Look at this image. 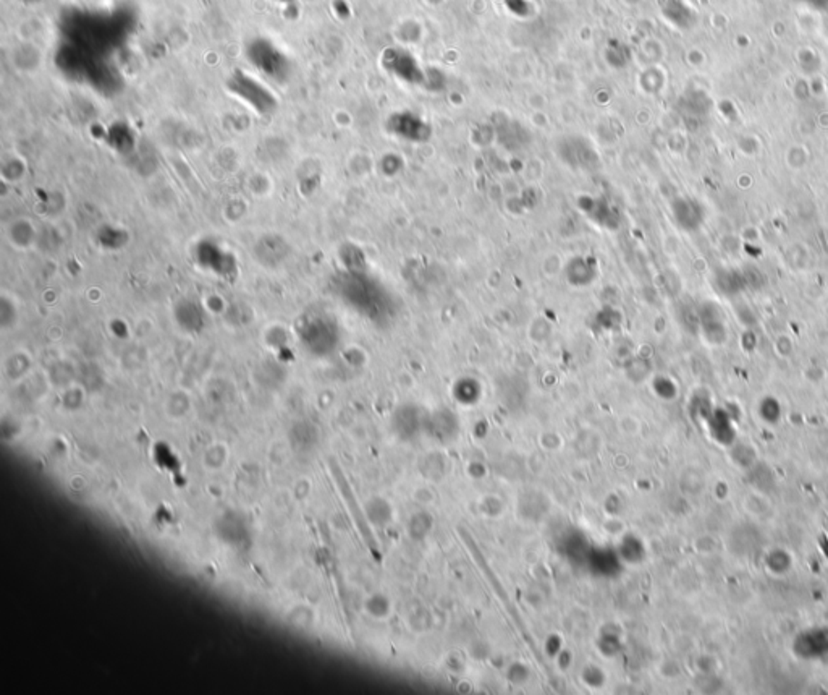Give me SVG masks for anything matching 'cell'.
<instances>
[{
  "label": "cell",
  "instance_id": "obj_1",
  "mask_svg": "<svg viewBox=\"0 0 828 695\" xmlns=\"http://www.w3.org/2000/svg\"><path fill=\"white\" fill-rule=\"evenodd\" d=\"M295 334L299 345L314 357L330 355L340 339L339 324L322 309H308L299 314L295 321Z\"/></svg>",
  "mask_w": 828,
  "mask_h": 695
},
{
  "label": "cell",
  "instance_id": "obj_2",
  "mask_svg": "<svg viewBox=\"0 0 828 695\" xmlns=\"http://www.w3.org/2000/svg\"><path fill=\"white\" fill-rule=\"evenodd\" d=\"M793 651L803 660H815L828 655V629L817 627L799 632L794 637Z\"/></svg>",
  "mask_w": 828,
  "mask_h": 695
},
{
  "label": "cell",
  "instance_id": "obj_3",
  "mask_svg": "<svg viewBox=\"0 0 828 695\" xmlns=\"http://www.w3.org/2000/svg\"><path fill=\"white\" fill-rule=\"evenodd\" d=\"M215 534L219 536L220 541L235 548H244L249 541V531L246 522H244L242 515L232 512V510L223 512L220 517L215 520Z\"/></svg>",
  "mask_w": 828,
  "mask_h": 695
},
{
  "label": "cell",
  "instance_id": "obj_4",
  "mask_svg": "<svg viewBox=\"0 0 828 695\" xmlns=\"http://www.w3.org/2000/svg\"><path fill=\"white\" fill-rule=\"evenodd\" d=\"M175 319L180 328L187 333H201L206 324L204 312L201 305L192 298H183L175 305Z\"/></svg>",
  "mask_w": 828,
  "mask_h": 695
},
{
  "label": "cell",
  "instance_id": "obj_5",
  "mask_svg": "<svg viewBox=\"0 0 828 695\" xmlns=\"http://www.w3.org/2000/svg\"><path fill=\"white\" fill-rule=\"evenodd\" d=\"M287 257V243L283 238L267 235L256 243V258L267 268H275Z\"/></svg>",
  "mask_w": 828,
  "mask_h": 695
},
{
  "label": "cell",
  "instance_id": "obj_6",
  "mask_svg": "<svg viewBox=\"0 0 828 695\" xmlns=\"http://www.w3.org/2000/svg\"><path fill=\"white\" fill-rule=\"evenodd\" d=\"M288 439H290L291 448L295 449L296 453H308V450H310L318 444L319 431L310 422L301 420L296 422L295 425L290 428Z\"/></svg>",
  "mask_w": 828,
  "mask_h": 695
},
{
  "label": "cell",
  "instance_id": "obj_7",
  "mask_svg": "<svg viewBox=\"0 0 828 695\" xmlns=\"http://www.w3.org/2000/svg\"><path fill=\"white\" fill-rule=\"evenodd\" d=\"M707 420H709V428L713 439H717L720 444H727V446L734 443L736 434H734L732 420H729V415L727 412L723 409H718L715 412H712Z\"/></svg>",
  "mask_w": 828,
  "mask_h": 695
},
{
  "label": "cell",
  "instance_id": "obj_8",
  "mask_svg": "<svg viewBox=\"0 0 828 695\" xmlns=\"http://www.w3.org/2000/svg\"><path fill=\"white\" fill-rule=\"evenodd\" d=\"M760 535L753 525H741L732 534V548L739 555H751L759 548Z\"/></svg>",
  "mask_w": 828,
  "mask_h": 695
},
{
  "label": "cell",
  "instance_id": "obj_9",
  "mask_svg": "<svg viewBox=\"0 0 828 695\" xmlns=\"http://www.w3.org/2000/svg\"><path fill=\"white\" fill-rule=\"evenodd\" d=\"M8 238L15 247L30 248L36 240L34 226L30 221H16L8 229Z\"/></svg>",
  "mask_w": 828,
  "mask_h": 695
},
{
  "label": "cell",
  "instance_id": "obj_10",
  "mask_svg": "<svg viewBox=\"0 0 828 695\" xmlns=\"http://www.w3.org/2000/svg\"><path fill=\"white\" fill-rule=\"evenodd\" d=\"M189 407H192V402H189V398L182 390H178V393H173L170 398L167 399V414L173 417V418H182L184 417L189 412Z\"/></svg>",
  "mask_w": 828,
  "mask_h": 695
},
{
  "label": "cell",
  "instance_id": "obj_11",
  "mask_svg": "<svg viewBox=\"0 0 828 695\" xmlns=\"http://www.w3.org/2000/svg\"><path fill=\"white\" fill-rule=\"evenodd\" d=\"M767 566H769L772 572L784 574L791 567V556L783 550H773L770 555L767 556Z\"/></svg>",
  "mask_w": 828,
  "mask_h": 695
},
{
  "label": "cell",
  "instance_id": "obj_12",
  "mask_svg": "<svg viewBox=\"0 0 828 695\" xmlns=\"http://www.w3.org/2000/svg\"><path fill=\"white\" fill-rule=\"evenodd\" d=\"M227 462V450L223 446H212L206 450L204 465L209 470H220Z\"/></svg>",
  "mask_w": 828,
  "mask_h": 695
},
{
  "label": "cell",
  "instance_id": "obj_13",
  "mask_svg": "<svg viewBox=\"0 0 828 695\" xmlns=\"http://www.w3.org/2000/svg\"><path fill=\"white\" fill-rule=\"evenodd\" d=\"M733 460L736 462L738 465L743 467V469H753L754 467V450L751 449L749 446H746V444H736L733 449Z\"/></svg>",
  "mask_w": 828,
  "mask_h": 695
},
{
  "label": "cell",
  "instance_id": "obj_14",
  "mask_svg": "<svg viewBox=\"0 0 828 695\" xmlns=\"http://www.w3.org/2000/svg\"><path fill=\"white\" fill-rule=\"evenodd\" d=\"M760 415L765 422L777 423L778 420H780V415H782L780 404H778V402L772 398L764 399L760 404Z\"/></svg>",
  "mask_w": 828,
  "mask_h": 695
},
{
  "label": "cell",
  "instance_id": "obj_15",
  "mask_svg": "<svg viewBox=\"0 0 828 695\" xmlns=\"http://www.w3.org/2000/svg\"><path fill=\"white\" fill-rule=\"evenodd\" d=\"M288 621H290L293 627L304 629V627H308L310 622H313V613H310V610H308V608L298 606L290 613Z\"/></svg>",
  "mask_w": 828,
  "mask_h": 695
},
{
  "label": "cell",
  "instance_id": "obj_16",
  "mask_svg": "<svg viewBox=\"0 0 828 695\" xmlns=\"http://www.w3.org/2000/svg\"><path fill=\"white\" fill-rule=\"evenodd\" d=\"M819 546H820L822 553H824L825 559H827V561H828V536H827V535H820V539H819Z\"/></svg>",
  "mask_w": 828,
  "mask_h": 695
}]
</instances>
